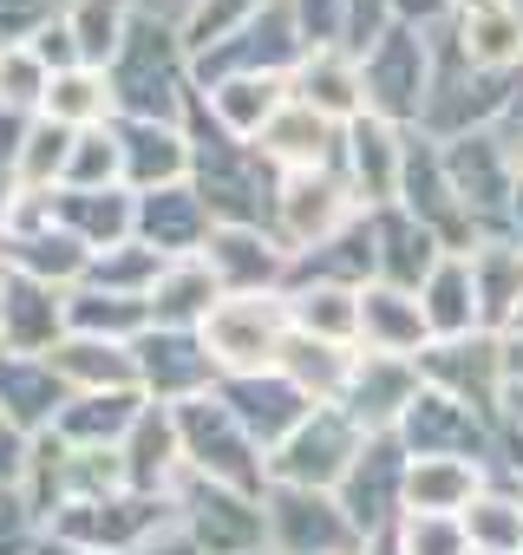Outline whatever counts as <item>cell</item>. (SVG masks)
Masks as SVG:
<instances>
[{"instance_id":"603a6c76","label":"cell","mask_w":523,"mask_h":555,"mask_svg":"<svg viewBox=\"0 0 523 555\" xmlns=\"http://www.w3.org/2000/svg\"><path fill=\"white\" fill-rule=\"evenodd\" d=\"M216 399H222V405L242 418V431L262 444V457H269V451H276V444H282V438H289V431L308 418V412H315V405H308V399H302V392L282 379V373H242V379H216Z\"/></svg>"},{"instance_id":"f5cc1de1","label":"cell","mask_w":523,"mask_h":555,"mask_svg":"<svg viewBox=\"0 0 523 555\" xmlns=\"http://www.w3.org/2000/svg\"><path fill=\"white\" fill-rule=\"evenodd\" d=\"M503 379H510V392H523V327L503 334Z\"/></svg>"},{"instance_id":"11a10c76","label":"cell","mask_w":523,"mask_h":555,"mask_svg":"<svg viewBox=\"0 0 523 555\" xmlns=\"http://www.w3.org/2000/svg\"><path fill=\"white\" fill-rule=\"evenodd\" d=\"M144 555H196V548H190L183 535H170V542H157V548H144Z\"/></svg>"},{"instance_id":"4dcf8cb0","label":"cell","mask_w":523,"mask_h":555,"mask_svg":"<svg viewBox=\"0 0 523 555\" xmlns=\"http://www.w3.org/2000/svg\"><path fill=\"white\" fill-rule=\"evenodd\" d=\"M66 399H73V392L60 386V373H53L47 360L0 353V425L40 438V431H53V418H60Z\"/></svg>"},{"instance_id":"d6986e66","label":"cell","mask_w":523,"mask_h":555,"mask_svg":"<svg viewBox=\"0 0 523 555\" xmlns=\"http://www.w3.org/2000/svg\"><path fill=\"white\" fill-rule=\"evenodd\" d=\"M289 99L347 131L354 118H367V73H360V53H347V47H308V53L289 66Z\"/></svg>"},{"instance_id":"e0dca14e","label":"cell","mask_w":523,"mask_h":555,"mask_svg":"<svg viewBox=\"0 0 523 555\" xmlns=\"http://www.w3.org/2000/svg\"><path fill=\"white\" fill-rule=\"evenodd\" d=\"M425 392L419 379V360H386V353H360L354 360V379L341 392V412L360 425V438H393L399 418L412 412V399Z\"/></svg>"},{"instance_id":"836d02e7","label":"cell","mask_w":523,"mask_h":555,"mask_svg":"<svg viewBox=\"0 0 523 555\" xmlns=\"http://www.w3.org/2000/svg\"><path fill=\"white\" fill-rule=\"evenodd\" d=\"M53 216H60V229H73L92 255H105V248H118V242L138 235V196H131L125 183H112V190H60V196H53Z\"/></svg>"},{"instance_id":"816d5d0a","label":"cell","mask_w":523,"mask_h":555,"mask_svg":"<svg viewBox=\"0 0 523 555\" xmlns=\"http://www.w3.org/2000/svg\"><path fill=\"white\" fill-rule=\"evenodd\" d=\"M27 131H34V118H27V112L0 105V170H14V164H21V144H27Z\"/></svg>"},{"instance_id":"4fadbf2b","label":"cell","mask_w":523,"mask_h":555,"mask_svg":"<svg viewBox=\"0 0 523 555\" xmlns=\"http://www.w3.org/2000/svg\"><path fill=\"white\" fill-rule=\"evenodd\" d=\"M203 261H209L222 295H282L289 274H295L289 248L262 222H216L203 242Z\"/></svg>"},{"instance_id":"2e32d148","label":"cell","mask_w":523,"mask_h":555,"mask_svg":"<svg viewBox=\"0 0 523 555\" xmlns=\"http://www.w3.org/2000/svg\"><path fill=\"white\" fill-rule=\"evenodd\" d=\"M399 490H406V444H399V438H367L334 496H341L347 522H354L367 542H380V535L399 522Z\"/></svg>"},{"instance_id":"f35d334b","label":"cell","mask_w":523,"mask_h":555,"mask_svg":"<svg viewBox=\"0 0 523 555\" xmlns=\"http://www.w3.org/2000/svg\"><path fill=\"white\" fill-rule=\"evenodd\" d=\"M354 360H360V347H328V340L289 334L276 373H282L308 405H341V392H347V379H354Z\"/></svg>"},{"instance_id":"cb8c5ba5","label":"cell","mask_w":523,"mask_h":555,"mask_svg":"<svg viewBox=\"0 0 523 555\" xmlns=\"http://www.w3.org/2000/svg\"><path fill=\"white\" fill-rule=\"evenodd\" d=\"M445 40H451V53H458L464 66H477V73L510 79V73L523 66V21H516L510 0H464Z\"/></svg>"},{"instance_id":"ba28073f","label":"cell","mask_w":523,"mask_h":555,"mask_svg":"<svg viewBox=\"0 0 523 555\" xmlns=\"http://www.w3.org/2000/svg\"><path fill=\"white\" fill-rule=\"evenodd\" d=\"M367 209L354 203V190L341 183V170H302V177H282L276 190V209H269V235L289 248V261L328 248L334 235H347Z\"/></svg>"},{"instance_id":"bcb514c9","label":"cell","mask_w":523,"mask_h":555,"mask_svg":"<svg viewBox=\"0 0 523 555\" xmlns=\"http://www.w3.org/2000/svg\"><path fill=\"white\" fill-rule=\"evenodd\" d=\"M112 183H125V170H118V131H112V125L79 131V138H73V164H66V183H60V190H112Z\"/></svg>"},{"instance_id":"7dc6e473","label":"cell","mask_w":523,"mask_h":555,"mask_svg":"<svg viewBox=\"0 0 523 555\" xmlns=\"http://www.w3.org/2000/svg\"><path fill=\"white\" fill-rule=\"evenodd\" d=\"M47 86H53V73H47V60H40L34 47H0V105L40 118Z\"/></svg>"},{"instance_id":"c3c4849f","label":"cell","mask_w":523,"mask_h":555,"mask_svg":"<svg viewBox=\"0 0 523 555\" xmlns=\"http://www.w3.org/2000/svg\"><path fill=\"white\" fill-rule=\"evenodd\" d=\"M386 542H393V555H464L471 548L458 516H399L386 529Z\"/></svg>"},{"instance_id":"ab89813d","label":"cell","mask_w":523,"mask_h":555,"mask_svg":"<svg viewBox=\"0 0 523 555\" xmlns=\"http://www.w3.org/2000/svg\"><path fill=\"white\" fill-rule=\"evenodd\" d=\"M471 274H477V301H484V327L503 334L523 308V248L510 235H484L471 248Z\"/></svg>"},{"instance_id":"db71d44e","label":"cell","mask_w":523,"mask_h":555,"mask_svg":"<svg viewBox=\"0 0 523 555\" xmlns=\"http://www.w3.org/2000/svg\"><path fill=\"white\" fill-rule=\"evenodd\" d=\"M14 203H21V177L0 170V235H8V222H14Z\"/></svg>"},{"instance_id":"ffe728a7","label":"cell","mask_w":523,"mask_h":555,"mask_svg":"<svg viewBox=\"0 0 523 555\" xmlns=\"http://www.w3.org/2000/svg\"><path fill=\"white\" fill-rule=\"evenodd\" d=\"M118 131V170H125V190L144 196V190H170V183H190V125H151V118H112Z\"/></svg>"},{"instance_id":"680465c9","label":"cell","mask_w":523,"mask_h":555,"mask_svg":"<svg viewBox=\"0 0 523 555\" xmlns=\"http://www.w3.org/2000/svg\"><path fill=\"white\" fill-rule=\"evenodd\" d=\"M60 8H66V0H60Z\"/></svg>"},{"instance_id":"44dd1931","label":"cell","mask_w":523,"mask_h":555,"mask_svg":"<svg viewBox=\"0 0 523 555\" xmlns=\"http://www.w3.org/2000/svg\"><path fill=\"white\" fill-rule=\"evenodd\" d=\"M0 268H8V274H27V282H40V288L73 295V288L86 282V268H92V248H86L73 229H60V216H47V222H34V229L0 235Z\"/></svg>"},{"instance_id":"9f6ffc18","label":"cell","mask_w":523,"mask_h":555,"mask_svg":"<svg viewBox=\"0 0 523 555\" xmlns=\"http://www.w3.org/2000/svg\"><path fill=\"white\" fill-rule=\"evenodd\" d=\"M516 327H523V308H516V321H510V327H503V334H516Z\"/></svg>"},{"instance_id":"83f0119b","label":"cell","mask_w":523,"mask_h":555,"mask_svg":"<svg viewBox=\"0 0 523 555\" xmlns=\"http://www.w3.org/2000/svg\"><path fill=\"white\" fill-rule=\"evenodd\" d=\"M209 209L190 183H170V190H144L138 196V242L157 248L164 261H183V255H203L209 242Z\"/></svg>"},{"instance_id":"7c38bea8","label":"cell","mask_w":523,"mask_h":555,"mask_svg":"<svg viewBox=\"0 0 523 555\" xmlns=\"http://www.w3.org/2000/svg\"><path fill=\"white\" fill-rule=\"evenodd\" d=\"M406 144H412V131H399V125H386V118H354L347 131H341V157H334V170H341V183L354 190V203L373 216V209H393L399 203V183H406Z\"/></svg>"},{"instance_id":"7bdbcfd3","label":"cell","mask_w":523,"mask_h":555,"mask_svg":"<svg viewBox=\"0 0 523 555\" xmlns=\"http://www.w3.org/2000/svg\"><path fill=\"white\" fill-rule=\"evenodd\" d=\"M464 542L477 548V555H523V496L516 490H484L464 516Z\"/></svg>"},{"instance_id":"52a82bcc","label":"cell","mask_w":523,"mask_h":555,"mask_svg":"<svg viewBox=\"0 0 523 555\" xmlns=\"http://www.w3.org/2000/svg\"><path fill=\"white\" fill-rule=\"evenodd\" d=\"M360 425L341 412V405H315L269 457V483L276 490H341V477L354 470V457H360Z\"/></svg>"},{"instance_id":"8fae6325","label":"cell","mask_w":523,"mask_h":555,"mask_svg":"<svg viewBox=\"0 0 523 555\" xmlns=\"http://www.w3.org/2000/svg\"><path fill=\"white\" fill-rule=\"evenodd\" d=\"M419 379L484 418H497V405L510 399L503 379V334H464V340H432L419 353Z\"/></svg>"},{"instance_id":"f546056e","label":"cell","mask_w":523,"mask_h":555,"mask_svg":"<svg viewBox=\"0 0 523 555\" xmlns=\"http://www.w3.org/2000/svg\"><path fill=\"white\" fill-rule=\"evenodd\" d=\"M419 314L432 327V340H464V334H490L484 327V301H477V274L471 255H438V268L419 282Z\"/></svg>"},{"instance_id":"ac0fdd59","label":"cell","mask_w":523,"mask_h":555,"mask_svg":"<svg viewBox=\"0 0 523 555\" xmlns=\"http://www.w3.org/2000/svg\"><path fill=\"white\" fill-rule=\"evenodd\" d=\"M490 425L497 418H484V412H471V405H458V399L425 386L393 438L406 444V457H477L484 464L490 457Z\"/></svg>"},{"instance_id":"4316f807","label":"cell","mask_w":523,"mask_h":555,"mask_svg":"<svg viewBox=\"0 0 523 555\" xmlns=\"http://www.w3.org/2000/svg\"><path fill=\"white\" fill-rule=\"evenodd\" d=\"M367 229H373V282H386V288H406V295H419V282L438 268V235L432 229H419L399 203L393 209H373L367 216Z\"/></svg>"},{"instance_id":"8d00e7d4","label":"cell","mask_w":523,"mask_h":555,"mask_svg":"<svg viewBox=\"0 0 523 555\" xmlns=\"http://www.w3.org/2000/svg\"><path fill=\"white\" fill-rule=\"evenodd\" d=\"M289 327L302 340H328V347H360V288L341 282H289Z\"/></svg>"},{"instance_id":"f907efd6","label":"cell","mask_w":523,"mask_h":555,"mask_svg":"<svg viewBox=\"0 0 523 555\" xmlns=\"http://www.w3.org/2000/svg\"><path fill=\"white\" fill-rule=\"evenodd\" d=\"M60 14V0H0V47H34Z\"/></svg>"},{"instance_id":"f1b7e54d","label":"cell","mask_w":523,"mask_h":555,"mask_svg":"<svg viewBox=\"0 0 523 555\" xmlns=\"http://www.w3.org/2000/svg\"><path fill=\"white\" fill-rule=\"evenodd\" d=\"M432 347V327L419 314V295L367 282L360 288V353H386V360H419Z\"/></svg>"},{"instance_id":"9a60e30c","label":"cell","mask_w":523,"mask_h":555,"mask_svg":"<svg viewBox=\"0 0 523 555\" xmlns=\"http://www.w3.org/2000/svg\"><path fill=\"white\" fill-rule=\"evenodd\" d=\"M138 392L151 405H183V399H203L216 392V366L203 353V334H183V327H151L138 347Z\"/></svg>"},{"instance_id":"30bf717a","label":"cell","mask_w":523,"mask_h":555,"mask_svg":"<svg viewBox=\"0 0 523 555\" xmlns=\"http://www.w3.org/2000/svg\"><path fill=\"white\" fill-rule=\"evenodd\" d=\"M269 555H367V535L347 522L334 490H262Z\"/></svg>"},{"instance_id":"277c9868","label":"cell","mask_w":523,"mask_h":555,"mask_svg":"<svg viewBox=\"0 0 523 555\" xmlns=\"http://www.w3.org/2000/svg\"><path fill=\"white\" fill-rule=\"evenodd\" d=\"M170 418H177V444H183V470H190V477H209V483L242 490V496H262V490H269L262 444L242 431V418H235L216 392L170 405Z\"/></svg>"},{"instance_id":"e575fe53","label":"cell","mask_w":523,"mask_h":555,"mask_svg":"<svg viewBox=\"0 0 523 555\" xmlns=\"http://www.w3.org/2000/svg\"><path fill=\"white\" fill-rule=\"evenodd\" d=\"M47 366L60 373L66 392H138V353L118 347V340H86V334H66Z\"/></svg>"},{"instance_id":"ee69618b","label":"cell","mask_w":523,"mask_h":555,"mask_svg":"<svg viewBox=\"0 0 523 555\" xmlns=\"http://www.w3.org/2000/svg\"><path fill=\"white\" fill-rule=\"evenodd\" d=\"M157 274H164V255H157V248H144V242L131 235V242H118V248L92 255V268H86V282H79V288H105V295H131V301H151Z\"/></svg>"},{"instance_id":"7a4b0ae2","label":"cell","mask_w":523,"mask_h":555,"mask_svg":"<svg viewBox=\"0 0 523 555\" xmlns=\"http://www.w3.org/2000/svg\"><path fill=\"white\" fill-rule=\"evenodd\" d=\"M170 535H183V516H177V496H157V490L66 503L47 522V548H60V555H144Z\"/></svg>"},{"instance_id":"1f68e13d","label":"cell","mask_w":523,"mask_h":555,"mask_svg":"<svg viewBox=\"0 0 523 555\" xmlns=\"http://www.w3.org/2000/svg\"><path fill=\"white\" fill-rule=\"evenodd\" d=\"M144 405H151L144 392H73L53 418V438L73 451H118Z\"/></svg>"},{"instance_id":"3957f363","label":"cell","mask_w":523,"mask_h":555,"mask_svg":"<svg viewBox=\"0 0 523 555\" xmlns=\"http://www.w3.org/2000/svg\"><path fill=\"white\" fill-rule=\"evenodd\" d=\"M190 144H196L190 190L203 196L209 222H262V229H269V209H276L282 177L262 164V151L255 144H235V138H216L203 125H190Z\"/></svg>"},{"instance_id":"60d3db41","label":"cell","mask_w":523,"mask_h":555,"mask_svg":"<svg viewBox=\"0 0 523 555\" xmlns=\"http://www.w3.org/2000/svg\"><path fill=\"white\" fill-rule=\"evenodd\" d=\"M66 334L138 347V340L151 334V301H131V295H105V288H73V295H66Z\"/></svg>"},{"instance_id":"6da1fadb","label":"cell","mask_w":523,"mask_h":555,"mask_svg":"<svg viewBox=\"0 0 523 555\" xmlns=\"http://www.w3.org/2000/svg\"><path fill=\"white\" fill-rule=\"evenodd\" d=\"M112 79V105L118 118H151V125H190L196 112V79H190V53L177 40L170 21H138L125 53L105 66Z\"/></svg>"},{"instance_id":"6f0895ef","label":"cell","mask_w":523,"mask_h":555,"mask_svg":"<svg viewBox=\"0 0 523 555\" xmlns=\"http://www.w3.org/2000/svg\"><path fill=\"white\" fill-rule=\"evenodd\" d=\"M255 555H269V548H255Z\"/></svg>"},{"instance_id":"d4e9b609","label":"cell","mask_w":523,"mask_h":555,"mask_svg":"<svg viewBox=\"0 0 523 555\" xmlns=\"http://www.w3.org/2000/svg\"><path fill=\"white\" fill-rule=\"evenodd\" d=\"M490 490V470L477 457H406L399 516H464Z\"/></svg>"},{"instance_id":"b9f144b4","label":"cell","mask_w":523,"mask_h":555,"mask_svg":"<svg viewBox=\"0 0 523 555\" xmlns=\"http://www.w3.org/2000/svg\"><path fill=\"white\" fill-rule=\"evenodd\" d=\"M40 118H53V125H66V131H99V125H112V118H118V105H112V79L92 73V66L53 73Z\"/></svg>"},{"instance_id":"5bb4252c","label":"cell","mask_w":523,"mask_h":555,"mask_svg":"<svg viewBox=\"0 0 523 555\" xmlns=\"http://www.w3.org/2000/svg\"><path fill=\"white\" fill-rule=\"evenodd\" d=\"M282 105H289V79H276V73H229V79L196 86L190 125H203L216 138H235V144H255Z\"/></svg>"},{"instance_id":"74e56055","label":"cell","mask_w":523,"mask_h":555,"mask_svg":"<svg viewBox=\"0 0 523 555\" xmlns=\"http://www.w3.org/2000/svg\"><path fill=\"white\" fill-rule=\"evenodd\" d=\"M216 301H222V288H216V274H209L203 255L164 261L157 288H151V327H183V334H196Z\"/></svg>"},{"instance_id":"9c48e42d","label":"cell","mask_w":523,"mask_h":555,"mask_svg":"<svg viewBox=\"0 0 523 555\" xmlns=\"http://www.w3.org/2000/svg\"><path fill=\"white\" fill-rule=\"evenodd\" d=\"M177 516H183V542L196 555H255L269 548V522H262V496L222 490L209 477H177Z\"/></svg>"},{"instance_id":"7402d4cb","label":"cell","mask_w":523,"mask_h":555,"mask_svg":"<svg viewBox=\"0 0 523 555\" xmlns=\"http://www.w3.org/2000/svg\"><path fill=\"white\" fill-rule=\"evenodd\" d=\"M66 340V295L0 268V353L47 360Z\"/></svg>"},{"instance_id":"5b68a950","label":"cell","mask_w":523,"mask_h":555,"mask_svg":"<svg viewBox=\"0 0 523 555\" xmlns=\"http://www.w3.org/2000/svg\"><path fill=\"white\" fill-rule=\"evenodd\" d=\"M196 334H203V353H209V366L222 379L276 373L282 366V347L295 334L289 327V295H222Z\"/></svg>"},{"instance_id":"681fc988","label":"cell","mask_w":523,"mask_h":555,"mask_svg":"<svg viewBox=\"0 0 523 555\" xmlns=\"http://www.w3.org/2000/svg\"><path fill=\"white\" fill-rule=\"evenodd\" d=\"M0 555H47V522L27 490H0Z\"/></svg>"},{"instance_id":"d590c367","label":"cell","mask_w":523,"mask_h":555,"mask_svg":"<svg viewBox=\"0 0 523 555\" xmlns=\"http://www.w3.org/2000/svg\"><path fill=\"white\" fill-rule=\"evenodd\" d=\"M138 21H144V0H66V14H60L79 66H92V73H105L125 53Z\"/></svg>"},{"instance_id":"f6af8a7d","label":"cell","mask_w":523,"mask_h":555,"mask_svg":"<svg viewBox=\"0 0 523 555\" xmlns=\"http://www.w3.org/2000/svg\"><path fill=\"white\" fill-rule=\"evenodd\" d=\"M73 138H79V131H66V125H53V118H34V131H27V144H21V164H14L21 190H60V183H66V164H73Z\"/></svg>"},{"instance_id":"8992f818","label":"cell","mask_w":523,"mask_h":555,"mask_svg":"<svg viewBox=\"0 0 523 555\" xmlns=\"http://www.w3.org/2000/svg\"><path fill=\"white\" fill-rule=\"evenodd\" d=\"M360 73H367V112L399 131H419V118L432 105V79H438V40L412 34V27H386L360 53Z\"/></svg>"},{"instance_id":"484cf974","label":"cell","mask_w":523,"mask_h":555,"mask_svg":"<svg viewBox=\"0 0 523 555\" xmlns=\"http://www.w3.org/2000/svg\"><path fill=\"white\" fill-rule=\"evenodd\" d=\"M255 151H262V164H269L276 177L334 170V157H341V125H328L321 112H308V105L289 99V105L269 118V131L255 138Z\"/></svg>"},{"instance_id":"d6a6232c","label":"cell","mask_w":523,"mask_h":555,"mask_svg":"<svg viewBox=\"0 0 523 555\" xmlns=\"http://www.w3.org/2000/svg\"><path fill=\"white\" fill-rule=\"evenodd\" d=\"M118 457H125V483H131V490H157V496H170L177 477H183V444H177V418H170V405H144L138 425L125 431Z\"/></svg>"}]
</instances>
